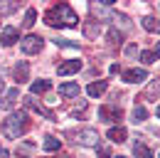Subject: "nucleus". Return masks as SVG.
I'll return each instance as SVG.
<instances>
[{
	"label": "nucleus",
	"instance_id": "dca6fc26",
	"mask_svg": "<svg viewBox=\"0 0 160 158\" xmlns=\"http://www.w3.org/2000/svg\"><path fill=\"white\" fill-rule=\"evenodd\" d=\"M49 82L47 79H37V82H32V87H30V94L35 97V94H44V92H49Z\"/></svg>",
	"mask_w": 160,
	"mask_h": 158
},
{
	"label": "nucleus",
	"instance_id": "1a4fd4ad",
	"mask_svg": "<svg viewBox=\"0 0 160 158\" xmlns=\"http://www.w3.org/2000/svg\"><path fill=\"white\" fill-rule=\"evenodd\" d=\"M25 106H27V109H35V111H37V114H42V116L47 118V121H54V114H52L49 109H44L40 101H35L32 97H27V99H25Z\"/></svg>",
	"mask_w": 160,
	"mask_h": 158
},
{
	"label": "nucleus",
	"instance_id": "20e7f679",
	"mask_svg": "<svg viewBox=\"0 0 160 158\" xmlns=\"http://www.w3.org/2000/svg\"><path fill=\"white\" fill-rule=\"evenodd\" d=\"M99 116H101V121L113 124V121H121L123 111H121L118 104H106V106H101V109H99Z\"/></svg>",
	"mask_w": 160,
	"mask_h": 158
},
{
	"label": "nucleus",
	"instance_id": "5701e85b",
	"mask_svg": "<svg viewBox=\"0 0 160 158\" xmlns=\"http://www.w3.org/2000/svg\"><path fill=\"white\" fill-rule=\"evenodd\" d=\"M108 40H111V45H116V42L123 40V35H121L118 30H108Z\"/></svg>",
	"mask_w": 160,
	"mask_h": 158
},
{
	"label": "nucleus",
	"instance_id": "aec40b11",
	"mask_svg": "<svg viewBox=\"0 0 160 158\" xmlns=\"http://www.w3.org/2000/svg\"><path fill=\"white\" fill-rule=\"evenodd\" d=\"M35 20H37V10H35V8H27V13H25V22H22V25H25V27H32Z\"/></svg>",
	"mask_w": 160,
	"mask_h": 158
},
{
	"label": "nucleus",
	"instance_id": "c85d7f7f",
	"mask_svg": "<svg viewBox=\"0 0 160 158\" xmlns=\"http://www.w3.org/2000/svg\"><path fill=\"white\" fill-rule=\"evenodd\" d=\"M155 114H158V118H160V106H158V111H155Z\"/></svg>",
	"mask_w": 160,
	"mask_h": 158
},
{
	"label": "nucleus",
	"instance_id": "39448f33",
	"mask_svg": "<svg viewBox=\"0 0 160 158\" xmlns=\"http://www.w3.org/2000/svg\"><path fill=\"white\" fill-rule=\"evenodd\" d=\"M15 42H20V30H18V27H12V25L2 27V32H0V45L10 47V45H15Z\"/></svg>",
	"mask_w": 160,
	"mask_h": 158
},
{
	"label": "nucleus",
	"instance_id": "f03ea898",
	"mask_svg": "<svg viewBox=\"0 0 160 158\" xmlns=\"http://www.w3.org/2000/svg\"><path fill=\"white\" fill-rule=\"evenodd\" d=\"M27 129H30L27 111H12L10 116L2 121V134H5L8 138H20Z\"/></svg>",
	"mask_w": 160,
	"mask_h": 158
},
{
	"label": "nucleus",
	"instance_id": "bb28decb",
	"mask_svg": "<svg viewBox=\"0 0 160 158\" xmlns=\"http://www.w3.org/2000/svg\"><path fill=\"white\" fill-rule=\"evenodd\" d=\"M0 158H10V153H8V148H2V146H0Z\"/></svg>",
	"mask_w": 160,
	"mask_h": 158
},
{
	"label": "nucleus",
	"instance_id": "4468645a",
	"mask_svg": "<svg viewBox=\"0 0 160 158\" xmlns=\"http://www.w3.org/2000/svg\"><path fill=\"white\" fill-rule=\"evenodd\" d=\"M27 74H30V67H27V62L15 64V69H12V77L18 79V82H27Z\"/></svg>",
	"mask_w": 160,
	"mask_h": 158
},
{
	"label": "nucleus",
	"instance_id": "423d86ee",
	"mask_svg": "<svg viewBox=\"0 0 160 158\" xmlns=\"http://www.w3.org/2000/svg\"><path fill=\"white\" fill-rule=\"evenodd\" d=\"M77 141H79L81 146H99V131H94V129H84L77 134Z\"/></svg>",
	"mask_w": 160,
	"mask_h": 158
},
{
	"label": "nucleus",
	"instance_id": "6ab92c4d",
	"mask_svg": "<svg viewBox=\"0 0 160 158\" xmlns=\"http://www.w3.org/2000/svg\"><path fill=\"white\" fill-rule=\"evenodd\" d=\"M133 153H136V158H153V151H150L143 141H138V143L133 146Z\"/></svg>",
	"mask_w": 160,
	"mask_h": 158
},
{
	"label": "nucleus",
	"instance_id": "f257e3e1",
	"mask_svg": "<svg viewBox=\"0 0 160 158\" xmlns=\"http://www.w3.org/2000/svg\"><path fill=\"white\" fill-rule=\"evenodd\" d=\"M44 22L49 25V27H77V13L72 10V5H67V3H62V5H54V8H49L47 13H44Z\"/></svg>",
	"mask_w": 160,
	"mask_h": 158
},
{
	"label": "nucleus",
	"instance_id": "2eb2a0df",
	"mask_svg": "<svg viewBox=\"0 0 160 158\" xmlns=\"http://www.w3.org/2000/svg\"><path fill=\"white\" fill-rule=\"evenodd\" d=\"M158 57H160V42L153 47V50H148V52H140V62H145V64H153Z\"/></svg>",
	"mask_w": 160,
	"mask_h": 158
},
{
	"label": "nucleus",
	"instance_id": "a211bd4d",
	"mask_svg": "<svg viewBox=\"0 0 160 158\" xmlns=\"http://www.w3.org/2000/svg\"><path fill=\"white\" fill-rule=\"evenodd\" d=\"M42 148L49 151V153H54V151H59V148H62V141L57 136H47V138H44V143H42Z\"/></svg>",
	"mask_w": 160,
	"mask_h": 158
},
{
	"label": "nucleus",
	"instance_id": "6e6552de",
	"mask_svg": "<svg viewBox=\"0 0 160 158\" xmlns=\"http://www.w3.org/2000/svg\"><path fill=\"white\" fill-rule=\"evenodd\" d=\"M79 69H81V62H79V59H67L64 64H59V67H57V74L67 77V74H77Z\"/></svg>",
	"mask_w": 160,
	"mask_h": 158
},
{
	"label": "nucleus",
	"instance_id": "4be33fe9",
	"mask_svg": "<svg viewBox=\"0 0 160 158\" xmlns=\"http://www.w3.org/2000/svg\"><path fill=\"white\" fill-rule=\"evenodd\" d=\"M18 10V3H0V15H10Z\"/></svg>",
	"mask_w": 160,
	"mask_h": 158
},
{
	"label": "nucleus",
	"instance_id": "9d476101",
	"mask_svg": "<svg viewBox=\"0 0 160 158\" xmlns=\"http://www.w3.org/2000/svg\"><path fill=\"white\" fill-rule=\"evenodd\" d=\"M18 99H20V89H10V92H5V94L0 97V109H12Z\"/></svg>",
	"mask_w": 160,
	"mask_h": 158
},
{
	"label": "nucleus",
	"instance_id": "f3484780",
	"mask_svg": "<svg viewBox=\"0 0 160 158\" xmlns=\"http://www.w3.org/2000/svg\"><path fill=\"white\" fill-rule=\"evenodd\" d=\"M106 89H108V82H91L86 92H89V97H101Z\"/></svg>",
	"mask_w": 160,
	"mask_h": 158
},
{
	"label": "nucleus",
	"instance_id": "cd10ccee",
	"mask_svg": "<svg viewBox=\"0 0 160 158\" xmlns=\"http://www.w3.org/2000/svg\"><path fill=\"white\" fill-rule=\"evenodd\" d=\"M5 89V79H2V74H0V92Z\"/></svg>",
	"mask_w": 160,
	"mask_h": 158
},
{
	"label": "nucleus",
	"instance_id": "393cba45",
	"mask_svg": "<svg viewBox=\"0 0 160 158\" xmlns=\"http://www.w3.org/2000/svg\"><path fill=\"white\" fill-rule=\"evenodd\" d=\"M57 42V47H79L77 42H72V40H54Z\"/></svg>",
	"mask_w": 160,
	"mask_h": 158
},
{
	"label": "nucleus",
	"instance_id": "0eeeda50",
	"mask_svg": "<svg viewBox=\"0 0 160 158\" xmlns=\"http://www.w3.org/2000/svg\"><path fill=\"white\" fill-rule=\"evenodd\" d=\"M148 79V72L145 69H126L123 72V82H128V84H138V82H145Z\"/></svg>",
	"mask_w": 160,
	"mask_h": 158
},
{
	"label": "nucleus",
	"instance_id": "a878e982",
	"mask_svg": "<svg viewBox=\"0 0 160 158\" xmlns=\"http://www.w3.org/2000/svg\"><path fill=\"white\" fill-rule=\"evenodd\" d=\"M126 55H128V57H136V55H138V50H136V47H133V45H131V47H128V50H126Z\"/></svg>",
	"mask_w": 160,
	"mask_h": 158
},
{
	"label": "nucleus",
	"instance_id": "412c9836",
	"mask_svg": "<svg viewBox=\"0 0 160 158\" xmlns=\"http://www.w3.org/2000/svg\"><path fill=\"white\" fill-rule=\"evenodd\" d=\"M133 118H136V121H145V118H148V109H145L143 104L136 106V109H133Z\"/></svg>",
	"mask_w": 160,
	"mask_h": 158
},
{
	"label": "nucleus",
	"instance_id": "b1692460",
	"mask_svg": "<svg viewBox=\"0 0 160 158\" xmlns=\"http://www.w3.org/2000/svg\"><path fill=\"white\" fill-rule=\"evenodd\" d=\"M96 153H99V158H111V151H108V146H96Z\"/></svg>",
	"mask_w": 160,
	"mask_h": 158
},
{
	"label": "nucleus",
	"instance_id": "9b49d317",
	"mask_svg": "<svg viewBox=\"0 0 160 158\" xmlns=\"http://www.w3.org/2000/svg\"><path fill=\"white\" fill-rule=\"evenodd\" d=\"M59 97H79V84H74V82H64L59 84Z\"/></svg>",
	"mask_w": 160,
	"mask_h": 158
},
{
	"label": "nucleus",
	"instance_id": "f8f14e48",
	"mask_svg": "<svg viewBox=\"0 0 160 158\" xmlns=\"http://www.w3.org/2000/svg\"><path fill=\"white\" fill-rule=\"evenodd\" d=\"M140 25H143V30H145V32H153V35L160 32V20H155L153 15H145V18L140 20Z\"/></svg>",
	"mask_w": 160,
	"mask_h": 158
},
{
	"label": "nucleus",
	"instance_id": "c756f323",
	"mask_svg": "<svg viewBox=\"0 0 160 158\" xmlns=\"http://www.w3.org/2000/svg\"><path fill=\"white\" fill-rule=\"evenodd\" d=\"M118 158H126V156H118Z\"/></svg>",
	"mask_w": 160,
	"mask_h": 158
},
{
	"label": "nucleus",
	"instance_id": "7ed1b4c3",
	"mask_svg": "<svg viewBox=\"0 0 160 158\" xmlns=\"http://www.w3.org/2000/svg\"><path fill=\"white\" fill-rule=\"evenodd\" d=\"M42 45H44V40H42L40 35H25V37L20 40V50L25 55H37L42 50Z\"/></svg>",
	"mask_w": 160,
	"mask_h": 158
},
{
	"label": "nucleus",
	"instance_id": "ddd939ff",
	"mask_svg": "<svg viewBox=\"0 0 160 158\" xmlns=\"http://www.w3.org/2000/svg\"><path fill=\"white\" fill-rule=\"evenodd\" d=\"M106 136L111 138V141H116V143H123L126 136H128V131H126L123 126H113V129H108V134H106Z\"/></svg>",
	"mask_w": 160,
	"mask_h": 158
}]
</instances>
